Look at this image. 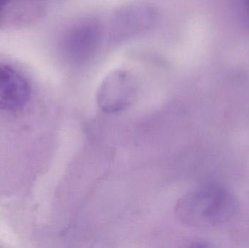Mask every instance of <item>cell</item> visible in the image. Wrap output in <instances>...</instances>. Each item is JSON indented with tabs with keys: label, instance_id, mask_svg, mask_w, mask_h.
Wrapping results in <instances>:
<instances>
[{
	"label": "cell",
	"instance_id": "cell-1",
	"mask_svg": "<svg viewBox=\"0 0 249 248\" xmlns=\"http://www.w3.org/2000/svg\"><path fill=\"white\" fill-rule=\"evenodd\" d=\"M238 208V200L228 189L206 185L187 192L177 202L174 212L184 225L209 229L232 221Z\"/></svg>",
	"mask_w": 249,
	"mask_h": 248
},
{
	"label": "cell",
	"instance_id": "cell-2",
	"mask_svg": "<svg viewBox=\"0 0 249 248\" xmlns=\"http://www.w3.org/2000/svg\"><path fill=\"white\" fill-rule=\"evenodd\" d=\"M139 84L131 71L117 68L105 77L96 94L98 106L106 113H117L127 109L136 100Z\"/></svg>",
	"mask_w": 249,
	"mask_h": 248
},
{
	"label": "cell",
	"instance_id": "cell-3",
	"mask_svg": "<svg viewBox=\"0 0 249 248\" xmlns=\"http://www.w3.org/2000/svg\"><path fill=\"white\" fill-rule=\"evenodd\" d=\"M158 11L152 4L134 1L124 4L114 13L109 26V40L120 43L150 29L156 21Z\"/></svg>",
	"mask_w": 249,
	"mask_h": 248
},
{
	"label": "cell",
	"instance_id": "cell-4",
	"mask_svg": "<svg viewBox=\"0 0 249 248\" xmlns=\"http://www.w3.org/2000/svg\"><path fill=\"white\" fill-rule=\"evenodd\" d=\"M102 29L94 20H84L74 25L65 39V50L75 63H83L94 55L102 41Z\"/></svg>",
	"mask_w": 249,
	"mask_h": 248
},
{
	"label": "cell",
	"instance_id": "cell-5",
	"mask_svg": "<svg viewBox=\"0 0 249 248\" xmlns=\"http://www.w3.org/2000/svg\"><path fill=\"white\" fill-rule=\"evenodd\" d=\"M30 96L26 79L10 66L0 63V109L16 110L23 107Z\"/></svg>",
	"mask_w": 249,
	"mask_h": 248
},
{
	"label": "cell",
	"instance_id": "cell-6",
	"mask_svg": "<svg viewBox=\"0 0 249 248\" xmlns=\"http://www.w3.org/2000/svg\"><path fill=\"white\" fill-rule=\"evenodd\" d=\"M10 1H11V0H0V10H1Z\"/></svg>",
	"mask_w": 249,
	"mask_h": 248
},
{
	"label": "cell",
	"instance_id": "cell-7",
	"mask_svg": "<svg viewBox=\"0 0 249 248\" xmlns=\"http://www.w3.org/2000/svg\"><path fill=\"white\" fill-rule=\"evenodd\" d=\"M244 7H245L246 11L247 12L249 16V0H244Z\"/></svg>",
	"mask_w": 249,
	"mask_h": 248
}]
</instances>
